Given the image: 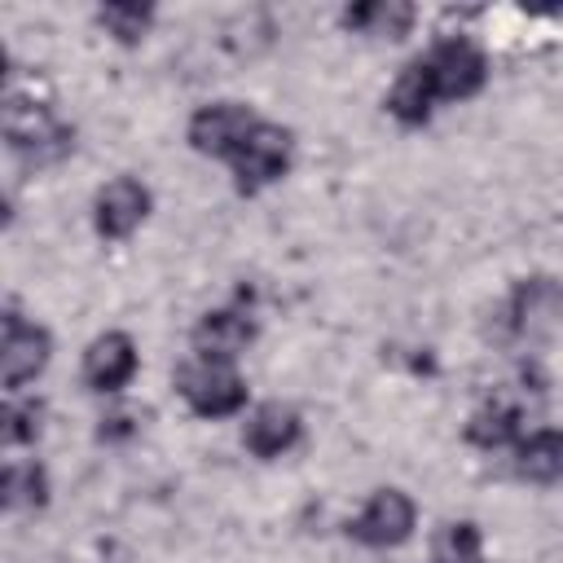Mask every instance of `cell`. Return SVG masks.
<instances>
[{"instance_id":"10","label":"cell","mask_w":563,"mask_h":563,"mask_svg":"<svg viewBox=\"0 0 563 563\" xmlns=\"http://www.w3.org/2000/svg\"><path fill=\"white\" fill-rule=\"evenodd\" d=\"M136 374V343L123 330L97 334L84 352V378L92 391H119Z\"/></svg>"},{"instance_id":"9","label":"cell","mask_w":563,"mask_h":563,"mask_svg":"<svg viewBox=\"0 0 563 563\" xmlns=\"http://www.w3.org/2000/svg\"><path fill=\"white\" fill-rule=\"evenodd\" d=\"M255 339V321L251 312L242 308H216V312H202V321L194 325V352L202 361H233L246 352V343Z\"/></svg>"},{"instance_id":"12","label":"cell","mask_w":563,"mask_h":563,"mask_svg":"<svg viewBox=\"0 0 563 563\" xmlns=\"http://www.w3.org/2000/svg\"><path fill=\"white\" fill-rule=\"evenodd\" d=\"M559 317H563V295H559V286L545 282V277L523 282V286L515 290V299H510V330H515V334H541V330H550Z\"/></svg>"},{"instance_id":"1","label":"cell","mask_w":563,"mask_h":563,"mask_svg":"<svg viewBox=\"0 0 563 563\" xmlns=\"http://www.w3.org/2000/svg\"><path fill=\"white\" fill-rule=\"evenodd\" d=\"M413 66L422 70V79H427L435 106H440V101H466V97H475V92L484 88V79H488L484 53H479L471 40H457V35H453V40H440V44H435L431 53H422Z\"/></svg>"},{"instance_id":"7","label":"cell","mask_w":563,"mask_h":563,"mask_svg":"<svg viewBox=\"0 0 563 563\" xmlns=\"http://www.w3.org/2000/svg\"><path fill=\"white\" fill-rule=\"evenodd\" d=\"M150 216V189L132 176H114L110 185L97 189L92 202V224L101 238H128L141 220Z\"/></svg>"},{"instance_id":"16","label":"cell","mask_w":563,"mask_h":563,"mask_svg":"<svg viewBox=\"0 0 563 563\" xmlns=\"http://www.w3.org/2000/svg\"><path fill=\"white\" fill-rule=\"evenodd\" d=\"M97 22L106 26V35L123 40V44H136L150 22H154V9L150 4H128V0H114V4H101L97 9Z\"/></svg>"},{"instance_id":"4","label":"cell","mask_w":563,"mask_h":563,"mask_svg":"<svg viewBox=\"0 0 563 563\" xmlns=\"http://www.w3.org/2000/svg\"><path fill=\"white\" fill-rule=\"evenodd\" d=\"M290 145H295V141H290L286 128L260 119L255 132L242 141V150L229 158L238 189H242V194H255V189L273 185L277 176H286V167H290Z\"/></svg>"},{"instance_id":"11","label":"cell","mask_w":563,"mask_h":563,"mask_svg":"<svg viewBox=\"0 0 563 563\" xmlns=\"http://www.w3.org/2000/svg\"><path fill=\"white\" fill-rule=\"evenodd\" d=\"M299 431H303L299 413H295L290 405H277V400H273V405H260V409L246 418L242 444H246L255 457H277V453H286V449H295Z\"/></svg>"},{"instance_id":"8","label":"cell","mask_w":563,"mask_h":563,"mask_svg":"<svg viewBox=\"0 0 563 563\" xmlns=\"http://www.w3.org/2000/svg\"><path fill=\"white\" fill-rule=\"evenodd\" d=\"M48 330L26 325L18 312L4 317V343H0V365H4V387H22L31 383L44 365H48Z\"/></svg>"},{"instance_id":"5","label":"cell","mask_w":563,"mask_h":563,"mask_svg":"<svg viewBox=\"0 0 563 563\" xmlns=\"http://www.w3.org/2000/svg\"><path fill=\"white\" fill-rule=\"evenodd\" d=\"M255 114L238 101H211L202 106L194 119H189V145L198 154H211V158H233L242 150V141L255 132Z\"/></svg>"},{"instance_id":"15","label":"cell","mask_w":563,"mask_h":563,"mask_svg":"<svg viewBox=\"0 0 563 563\" xmlns=\"http://www.w3.org/2000/svg\"><path fill=\"white\" fill-rule=\"evenodd\" d=\"M466 440L479 444V449H506L519 440V409L506 405V400H488L471 413L466 422Z\"/></svg>"},{"instance_id":"3","label":"cell","mask_w":563,"mask_h":563,"mask_svg":"<svg viewBox=\"0 0 563 563\" xmlns=\"http://www.w3.org/2000/svg\"><path fill=\"white\" fill-rule=\"evenodd\" d=\"M4 136L18 154H31L35 163H53L75 145V132L44 106L26 97H9L4 106Z\"/></svg>"},{"instance_id":"2","label":"cell","mask_w":563,"mask_h":563,"mask_svg":"<svg viewBox=\"0 0 563 563\" xmlns=\"http://www.w3.org/2000/svg\"><path fill=\"white\" fill-rule=\"evenodd\" d=\"M176 391L202 418H229V413H238L246 405L242 374L233 365H224V361H202V356H194L189 365L176 369Z\"/></svg>"},{"instance_id":"19","label":"cell","mask_w":563,"mask_h":563,"mask_svg":"<svg viewBox=\"0 0 563 563\" xmlns=\"http://www.w3.org/2000/svg\"><path fill=\"white\" fill-rule=\"evenodd\" d=\"M44 427V405L40 400H9L4 405V444H26Z\"/></svg>"},{"instance_id":"14","label":"cell","mask_w":563,"mask_h":563,"mask_svg":"<svg viewBox=\"0 0 563 563\" xmlns=\"http://www.w3.org/2000/svg\"><path fill=\"white\" fill-rule=\"evenodd\" d=\"M409 22H413V9L405 0H369V4L343 9V26H352L361 35H387V40H396V35L409 31Z\"/></svg>"},{"instance_id":"13","label":"cell","mask_w":563,"mask_h":563,"mask_svg":"<svg viewBox=\"0 0 563 563\" xmlns=\"http://www.w3.org/2000/svg\"><path fill=\"white\" fill-rule=\"evenodd\" d=\"M515 471L532 484H554L563 475V431L541 427L515 444Z\"/></svg>"},{"instance_id":"18","label":"cell","mask_w":563,"mask_h":563,"mask_svg":"<svg viewBox=\"0 0 563 563\" xmlns=\"http://www.w3.org/2000/svg\"><path fill=\"white\" fill-rule=\"evenodd\" d=\"M4 501L9 506H44L48 501V475L40 462H13L4 471Z\"/></svg>"},{"instance_id":"6","label":"cell","mask_w":563,"mask_h":563,"mask_svg":"<svg viewBox=\"0 0 563 563\" xmlns=\"http://www.w3.org/2000/svg\"><path fill=\"white\" fill-rule=\"evenodd\" d=\"M347 532L361 541V545H374V550H387V545H400L409 532H413V501L400 493V488H378L361 515L347 523Z\"/></svg>"},{"instance_id":"17","label":"cell","mask_w":563,"mask_h":563,"mask_svg":"<svg viewBox=\"0 0 563 563\" xmlns=\"http://www.w3.org/2000/svg\"><path fill=\"white\" fill-rule=\"evenodd\" d=\"M484 554V537L471 519H457V523H444L440 537H435V563H479Z\"/></svg>"}]
</instances>
